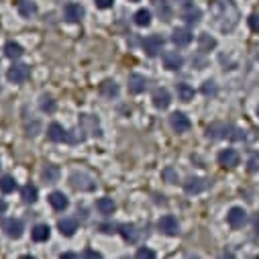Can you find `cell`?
I'll return each instance as SVG.
<instances>
[{
	"mask_svg": "<svg viewBox=\"0 0 259 259\" xmlns=\"http://www.w3.org/2000/svg\"><path fill=\"white\" fill-rule=\"evenodd\" d=\"M210 15H212V23L219 31L223 33H230L239 25V8L233 0H216L210 8Z\"/></svg>",
	"mask_w": 259,
	"mask_h": 259,
	"instance_id": "6da1fadb",
	"label": "cell"
},
{
	"mask_svg": "<svg viewBox=\"0 0 259 259\" xmlns=\"http://www.w3.org/2000/svg\"><path fill=\"white\" fill-rule=\"evenodd\" d=\"M206 133H208L210 139H233V141L245 139V131H241L233 125H223V122H214V125H210Z\"/></svg>",
	"mask_w": 259,
	"mask_h": 259,
	"instance_id": "7a4b0ae2",
	"label": "cell"
},
{
	"mask_svg": "<svg viewBox=\"0 0 259 259\" xmlns=\"http://www.w3.org/2000/svg\"><path fill=\"white\" fill-rule=\"evenodd\" d=\"M70 184L76 190H80V192H92V190L96 188V180L86 172H74L70 175Z\"/></svg>",
	"mask_w": 259,
	"mask_h": 259,
	"instance_id": "3957f363",
	"label": "cell"
},
{
	"mask_svg": "<svg viewBox=\"0 0 259 259\" xmlns=\"http://www.w3.org/2000/svg\"><path fill=\"white\" fill-rule=\"evenodd\" d=\"M80 131L82 133H88V135H94V137H100V135H102L98 118L92 116V115H82L80 116Z\"/></svg>",
	"mask_w": 259,
	"mask_h": 259,
	"instance_id": "277c9868",
	"label": "cell"
},
{
	"mask_svg": "<svg viewBox=\"0 0 259 259\" xmlns=\"http://www.w3.org/2000/svg\"><path fill=\"white\" fill-rule=\"evenodd\" d=\"M6 78H8V82H12V84H23V82H27L31 78V67L25 65V63H17L8 70Z\"/></svg>",
	"mask_w": 259,
	"mask_h": 259,
	"instance_id": "5b68a950",
	"label": "cell"
},
{
	"mask_svg": "<svg viewBox=\"0 0 259 259\" xmlns=\"http://www.w3.org/2000/svg\"><path fill=\"white\" fill-rule=\"evenodd\" d=\"M157 229L161 230L163 235L173 237V235L180 233V223H178V219H175L173 214H166V216H161V219L157 221Z\"/></svg>",
	"mask_w": 259,
	"mask_h": 259,
	"instance_id": "8992f818",
	"label": "cell"
},
{
	"mask_svg": "<svg viewBox=\"0 0 259 259\" xmlns=\"http://www.w3.org/2000/svg\"><path fill=\"white\" fill-rule=\"evenodd\" d=\"M2 230L6 233V237H10V239H21L25 227H23V221L21 219H6L2 223Z\"/></svg>",
	"mask_w": 259,
	"mask_h": 259,
	"instance_id": "52a82bcc",
	"label": "cell"
},
{
	"mask_svg": "<svg viewBox=\"0 0 259 259\" xmlns=\"http://www.w3.org/2000/svg\"><path fill=\"white\" fill-rule=\"evenodd\" d=\"M84 15H86L84 6L78 4V2H70V4H65V8H63V17H65L67 23H78V21L84 19Z\"/></svg>",
	"mask_w": 259,
	"mask_h": 259,
	"instance_id": "ba28073f",
	"label": "cell"
},
{
	"mask_svg": "<svg viewBox=\"0 0 259 259\" xmlns=\"http://www.w3.org/2000/svg\"><path fill=\"white\" fill-rule=\"evenodd\" d=\"M143 49L149 58H155L157 53L163 49V37L159 35H149L145 41H143Z\"/></svg>",
	"mask_w": 259,
	"mask_h": 259,
	"instance_id": "9c48e42d",
	"label": "cell"
},
{
	"mask_svg": "<svg viewBox=\"0 0 259 259\" xmlns=\"http://www.w3.org/2000/svg\"><path fill=\"white\" fill-rule=\"evenodd\" d=\"M170 125L175 133H188L190 127H192V122H190V118L184 115V113H173L170 116Z\"/></svg>",
	"mask_w": 259,
	"mask_h": 259,
	"instance_id": "30bf717a",
	"label": "cell"
},
{
	"mask_svg": "<svg viewBox=\"0 0 259 259\" xmlns=\"http://www.w3.org/2000/svg\"><path fill=\"white\" fill-rule=\"evenodd\" d=\"M227 221L233 229H241L245 223H247V212H245L241 206H233L227 214Z\"/></svg>",
	"mask_w": 259,
	"mask_h": 259,
	"instance_id": "8fae6325",
	"label": "cell"
},
{
	"mask_svg": "<svg viewBox=\"0 0 259 259\" xmlns=\"http://www.w3.org/2000/svg\"><path fill=\"white\" fill-rule=\"evenodd\" d=\"M163 65H166L168 70H172V72H178V70H182V65H184V58L180 56L178 51H166V53H163Z\"/></svg>",
	"mask_w": 259,
	"mask_h": 259,
	"instance_id": "7c38bea8",
	"label": "cell"
},
{
	"mask_svg": "<svg viewBox=\"0 0 259 259\" xmlns=\"http://www.w3.org/2000/svg\"><path fill=\"white\" fill-rule=\"evenodd\" d=\"M208 188V180H202V178H188L184 182V190L186 194H200Z\"/></svg>",
	"mask_w": 259,
	"mask_h": 259,
	"instance_id": "4fadbf2b",
	"label": "cell"
},
{
	"mask_svg": "<svg viewBox=\"0 0 259 259\" xmlns=\"http://www.w3.org/2000/svg\"><path fill=\"white\" fill-rule=\"evenodd\" d=\"M239 153L235 151V149H223V151L219 153V163L223 168H235L239 166Z\"/></svg>",
	"mask_w": 259,
	"mask_h": 259,
	"instance_id": "5bb4252c",
	"label": "cell"
},
{
	"mask_svg": "<svg viewBox=\"0 0 259 259\" xmlns=\"http://www.w3.org/2000/svg\"><path fill=\"white\" fill-rule=\"evenodd\" d=\"M47 137L53 143H63V141H67V131L59 125V122H51L49 129H47Z\"/></svg>",
	"mask_w": 259,
	"mask_h": 259,
	"instance_id": "9a60e30c",
	"label": "cell"
},
{
	"mask_svg": "<svg viewBox=\"0 0 259 259\" xmlns=\"http://www.w3.org/2000/svg\"><path fill=\"white\" fill-rule=\"evenodd\" d=\"M172 102V96H170V92L166 88H157L153 92V106L159 108V111H166V108L170 106Z\"/></svg>",
	"mask_w": 259,
	"mask_h": 259,
	"instance_id": "2e32d148",
	"label": "cell"
},
{
	"mask_svg": "<svg viewBox=\"0 0 259 259\" xmlns=\"http://www.w3.org/2000/svg\"><path fill=\"white\" fill-rule=\"evenodd\" d=\"M145 88H147V78L145 76H141V74H131L129 76V92L141 94V92H145Z\"/></svg>",
	"mask_w": 259,
	"mask_h": 259,
	"instance_id": "e0dca14e",
	"label": "cell"
},
{
	"mask_svg": "<svg viewBox=\"0 0 259 259\" xmlns=\"http://www.w3.org/2000/svg\"><path fill=\"white\" fill-rule=\"evenodd\" d=\"M192 39H194V35L190 33L188 29H175L173 33H172V41L178 47H188L190 43H192Z\"/></svg>",
	"mask_w": 259,
	"mask_h": 259,
	"instance_id": "ac0fdd59",
	"label": "cell"
},
{
	"mask_svg": "<svg viewBox=\"0 0 259 259\" xmlns=\"http://www.w3.org/2000/svg\"><path fill=\"white\" fill-rule=\"evenodd\" d=\"M98 92H100V96L113 100V98L118 96V86H116V82H113V80H104L100 84V88H98Z\"/></svg>",
	"mask_w": 259,
	"mask_h": 259,
	"instance_id": "d6986e66",
	"label": "cell"
},
{
	"mask_svg": "<svg viewBox=\"0 0 259 259\" xmlns=\"http://www.w3.org/2000/svg\"><path fill=\"white\" fill-rule=\"evenodd\" d=\"M49 204L53 206V210H65L67 206H70V200H67V196L63 192H51L49 194Z\"/></svg>",
	"mask_w": 259,
	"mask_h": 259,
	"instance_id": "ffe728a7",
	"label": "cell"
},
{
	"mask_svg": "<svg viewBox=\"0 0 259 259\" xmlns=\"http://www.w3.org/2000/svg\"><path fill=\"white\" fill-rule=\"evenodd\" d=\"M17 8H19V15L25 17V19H31L33 15H37V4L33 2V0H19Z\"/></svg>",
	"mask_w": 259,
	"mask_h": 259,
	"instance_id": "44dd1931",
	"label": "cell"
},
{
	"mask_svg": "<svg viewBox=\"0 0 259 259\" xmlns=\"http://www.w3.org/2000/svg\"><path fill=\"white\" fill-rule=\"evenodd\" d=\"M182 19H184L188 25H198V23H200V19H202V10L190 4V6H186V8H184Z\"/></svg>",
	"mask_w": 259,
	"mask_h": 259,
	"instance_id": "7402d4cb",
	"label": "cell"
},
{
	"mask_svg": "<svg viewBox=\"0 0 259 259\" xmlns=\"http://www.w3.org/2000/svg\"><path fill=\"white\" fill-rule=\"evenodd\" d=\"M58 229H59V233L63 237H72L76 230H78V221L76 219H61L58 223Z\"/></svg>",
	"mask_w": 259,
	"mask_h": 259,
	"instance_id": "603a6c76",
	"label": "cell"
},
{
	"mask_svg": "<svg viewBox=\"0 0 259 259\" xmlns=\"http://www.w3.org/2000/svg\"><path fill=\"white\" fill-rule=\"evenodd\" d=\"M175 92H178V98L180 100H184V102H190L194 98V88L190 86V84H186V82H180V84H175Z\"/></svg>",
	"mask_w": 259,
	"mask_h": 259,
	"instance_id": "cb8c5ba5",
	"label": "cell"
},
{
	"mask_svg": "<svg viewBox=\"0 0 259 259\" xmlns=\"http://www.w3.org/2000/svg\"><path fill=\"white\" fill-rule=\"evenodd\" d=\"M118 233L122 235V239L127 243H137V239H139V229L135 225H122Z\"/></svg>",
	"mask_w": 259,
	"mask_h": 259,
	"instance_id": "d4e9b609",
	"label": "cell"
},
{
	"mask_svg": "<svg viewBox=\"0 0 259 259\" xmlns=\"http://www.w3.org/2000/svg\"><path fill=\"white\" fill-rule=\"evenodd\" d=\"M31 237H33V241H37V243L47 241V239L51 237V229H49V225H37V227L31 230Z\"/></svg>",
	"mask_w": 259,
	"mask_h": 259,
	"instance_id": "484cf974",
	"label": "cell"
},
{
	"mask_svg": "<svg viewBox=\"0 0 259 259\" xmlns=\"http://www.w3.org/2000/svg\"><path fill=\"white\" fill-rule=\"evenodd\" d=\"M153 6H155V12L163 21H170L172 19V6H170L168 0H153Z\"/></svg>",
	"mask_w": 259,
	"mask_h": 259,
	"instance_id": "4316f807",
	"label": "cell"
},
{
	"mask_svg": "<svg viewBox=\"0 0 259 259\" xmlns=\"http://www.w3.org/2000/svg\"><path fill=\"white\" fill-rule=\"evenodd\" d=\"M41 175H43V180L47 184H53V182L59 180V168L53 166V163H47V166L43 168V172H41Z\"/></svg>",
	"mask_w": 259,
	"mask_h": 259,
	"instance_id": "83f0119b",
	"label": "cell"
},
{
	"mask_svg": "<svg viewBox=\"0 0 259 259\" xmlns=\"http://www.w3.org/2000/svg\"><path fill=\"white\" fill-rule=\"evenodd\" d=\"M198 47H200V51H202V53L212 51V49L216 47V39H214V37H210L208 33H200V37H198Z\"/></svg>",
	"mask_w": 259,
	"mask_h": 259,
	"instance_id": "f1b7e54d",
	"label": "cell"
},
{
	"mask_svg": "<svg viewBox=\"0 0 259 259\" xmlns=\"http://www.w3.org/2000/svg\"><path fill=\"white\" fill-rule=\"evenodd\" d=\"M23 47L19 45V43H15V41H8V43L4 45V56L8 58V59H19V58H23Z\"/></svg>",
	"mask_w": 259,
	"mask_h": 259,
	"instance_id": "f546056e",
	"label": "cell"
},
{
	"mask_svg": "<svg viewBox=\"0 0 259 259\" xmlns=\"http://www.w3.org/2000/svg\"><path fill=\"white\" fill-rule=\"evenodd\" d=\"M96 208H98V212L100 214H113L115 210H116V204H115V200L113 198H100L98 202H96Z\"/></svg>",
	"mask_w": 259,
	"mask_h": 259,
	"instance_id": "4dcf8cb0",
	"label": "cell"
},
{
	"mask_svg": "<svg viewBox=\"0 0 259 259\" xmlns=\"http://www.w3.org/2000/svg\"><path fill=\"white\" fill-rule=\"evenodd\" d=\"M135 25H139V27H149L151 25V12H149L147 8H141L135 12Z\"/></svg>",
	"mask_w": 259,
	"mask_h": 259,
	"instance_id": "1f68e13d",
	"label": "cell"
},
{
	"mask_svg": "<svg viewBox=\"0 0 259 259\" xmlns=\"http://www.w3.org/2000/svg\"><path fill=\"white\" fill-rule=\"evenodd\" d=\"M23 200L27 202V204H33V202H37V188L33 186V184H27V186H23Z\"/></svg>",
	"mask_w": 259,
	"mask_h": 259,
	"instance_id": "d6a6232c",
	"label": "cell"
},
{
	"mask_svg": "<svg viewBox=\"0 0 259 259\" xmlns=\"http://www.w3.org/2000/svg\"><path fill=\"white\" fill-rule=\"evenodd\" d=\"M0 190H2L4 194L15 192V190H17V182H15V178H10V175H4V178L0 180Z\"/></svg>",
	"mask_w": 259,
	"mask_h": 259,
	"instance_id": "836d02e7",
	"label": "cell"
},
{
	"mask_svg": "<svg viewBox=\"0 0 259 259\" xmlns=\"http://www.w3.org/2000/svg\"><path fill=\"white\" fill-rule=\"evenodd\" d=\"M39 108H41L43 113H53V111H56V100H53L51 96H41Z\"/></svg>",
	"mask_w": 259,
	"mask_h": 259,
	"instance_id": "e575fe53",
	"label": "cell"
},
{
	"mask_svg": "<svg viewBox=\"0 0 259 259\" xmlns=\"http://www.w3.org/2000/svg\"><path fill=\"white\" fill-rule=\"evenodd\" d=\"M202 92L206 94V96H214V94H216V86H214V82H212V80H206V82H204Z\"/></svg>",
	"mask_w": 259,
	"mask_h": 259,
	"instance_id": "d590c367",
	"label": "cell"
},
{
	"mask_svg": "<svg viewBox=\"0 0 259 259\" xmlns=\"http://www.w3.org/2000/svg\"><path fill=\"white\" fill-rule=\"evenodd\" d=\"M163 178H166L170 184H178V173L173 172V168H168V170H163Z\"/></svg>",
	"mask_w": 259,
	"mask_h": 259,
	"instance_id": "8d00e7d4",
	"label": "cell"
},
{
	"mask_svg": "<svg viewBox=\"0 0 259 259\" xmlns=\"http://www.w3.org/2000/svg\"><path fill=\"white\" fill-rule=\"evenodd\" d=\"M247 170H249V172H259V155H257V153H253V155L249 157Z\"/></svg>",
	"mask_w": 259,
	"mask_h": 259,
	"instance_id": "74e56055",
	"label": "cell"
},
{
	"mask_svg": "<svg viewBox=\"0 0 259 259\" xmlns=\"http://www.w3.org/2000/svg\"><path fill=\"white\" fill-rule=\"evenodd\" d=\"M249 29L253 33H259V15H257V12L249 17Z\"/></svg>",
	"mask_w": 259,
	"mask_h": 259,
	"instance_id": "f35d334b",
	"label": "cell"
},
{
	"mask_svg": "<svg viewBox=\"0 0 259 259\" xmlns=\"http://www.w3.org/2000/svg\"><path fill=\"white\" fill-rule=\"evenodd\" d=\"M137 257H139V259H143V257L153 259V257H155V253H153L151 249H139V251H137Z\"/></svg>",
	"mask_w": 259,
	"mask_h": 259,
	"instance_id": "ab89813d",
	"label": "cell"
},
{
	"mask_svg": "<svg viewBox=\"0 0 259 259\" xmlns=\"http://www.w3.org/2000/svg\"><path fill=\"white\" fill-rule=\"evenodd\" d=\"M98 229L102 230V233H106V235H111V233H116V225H108V223H106V225H100Z\"/></svg>",
	"mask_w": 259,
	"mask_h": 259,
	"instance_id": "60d3db41",
	"label": "cell"
},
{
	"mask_svg": "<svg viewBox=\"0 0 259 259\" xmlns=\"http://www.w3.org/2000/svg\"><path fill=\"white\" fill-rule=\"evenodd\" d=\"M94 2H96L98 8H111L115 4V0H94Z\"/></svg>",
	"mask_w": 259,
	"mask_h": 259,
	"instance_id": "b9f144b4",
	"label": "cell"
},
{
	"mask_svg": "<svg viewBox=\"0 0 259 259\" xmlns=\"http://www.w3.org/2000/svg\"><path fill=\"white\" fill-rule=\"evenodd\" d=\"M82 255H84V257H90V259H98V257H100V253H98V251H94V249H86Z\"/></svg>",
	"mask_w": 259,
	"mask_h": 259,
	"instance_id": "7bdbcfd3",
	"label": "cell"
},
{
	"mask_svg": "<svg viewBox=\"0 0 259 259\" xmlns=\"http://www.w3.org/2000/svg\"><path fill=\"white\" fill-rule=\"evenodd\" d=\"M251 225H253V229H255L257 233H259V212H255V214H253V219H251Z\"/></svg>",
	"mask_w": 259,
	"mask_h": 259,
	"instance_id": "ee69618b",
	"label": "cell"
},
{
	"mask_svg": "<svg viewBox=\"0 0 259 259\" xmlns=\"http://www.w3.org/2000/svg\"><path fill=\"white\" fill-rule=\"evenodd\" d=\"M6 212V202L2 200V198H0V216H2Z\"/></svg>",
	"mask_w": 259,
	"mask_h": 259,
	"instance_id": "f6af8a7d",
	"label": "cell"
},
{
	"mask_svg": "<svg viewBox=\"0 0 259 259\" xmlns=\"http://www.w3.org/2000/svg\"><path fill=\"white\" fill-rule=\"evenodd\" d=\"M178 2H180L182 6H190V4H192V0H178Z\"/></svg>",
	"mask_w": 259,
	"mask_h": 259,
	"instance_id": "bcb514c9",
	"label": "cell"
},
{
	"mask_svg": "<svg viewBox=\"0 0 259 259\" xmlns=\"http://www.w3.org/2000/svg\"><path fill=\"white\" fill-rule=\"evenodd\" d=\"M63 257H65V259H70V257H78V255H76V253H63L61 259H63Z\"/></svg>",
	"mask_w": 259,
	"mask_h": 259,
	"instance_id": "7dc6e473",
	"label": "cell"
},
{
	"mask_svg": "<svg viewBox=\"0 0 259 259\" xmlns=\"http://www.w3.org/2000/svg\"><path fill=\"white\" fill-rule=\"evenodd\" d=\"M257 116H259V106H257Z\"/></svg>",
	"mask_w": 259,
	"mask_h": 259,
	"instance_id": "c3c4849f",
	"label": "cell"
},
{
	"mask_svg": "<svg viewBox=\"0 0 259 259\" xmlns=\"http://www.w3.org/2000/svg\"><path fill=\"white\" fill-rule=\"evenodd\" d=\"M131 2H137V0H131Z\"/></svg>",
	"mask_w": 259,
	"mask_h": 259,
	"instance_id": "681fc988",
	"label": "cell"
}]
</instances>
